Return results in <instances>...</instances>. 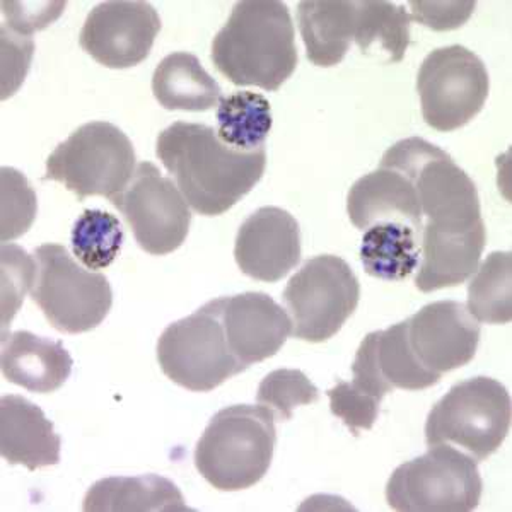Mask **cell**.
Returning <instances> with one entry per match:
<instances>
[{"label": "cell", "mask_w": 512, "mask_h": 512, "mask_svg": "<svg viewBox=\"0 0 512 512\" xmlns=\"http://www.w3.org/2000/svg\"><path fill=\"white\" fill-rule=\"evenodd\" d=\"M156 154L188 205L205 217L222 216L262 180L267 149L234 151L212 127L176 122L159 134Z\"/></svg>", "instance_id": "obj_1"}, {"label": "cell", "mask_w": 512, "mask_h": 512, "mask_svg": "<svg viewBox=\"0 0 512 512\" xmlns=\"http://www.w3.org/2000/svg\"><path fill=\"white\" fill-rule=\"evenodd\" d=\"M212 62L236 86L277 91L299 62L289 7L279 0L238 2L212 41Z\"/></svg>", "instance_id": "obj_2"}, {"label": "cell", "mask_w": 512, "mask_h": 512, "mask_svg": "<svg viewBox=\"0 0 512 512\" xmlns=\"http://www.w3.org/2000/svg\"><path fill=\"white\" fill-rule=\"evenodd\" d=\"M275 443L272 410L251 405L227 407L212 417L200 437L195 466L221 492L250 489L267 475Z\"/></svg>", "instance_id": "obj_3"}, {"label": "cell", "mask_w": 512, "mask_h": 512, "mask_svg": "<svg viewBox=\"0 0 512 512\" xmlns=\"http://www.w3.org/2000/svg\"><path fill=\"white\" fill-rule=\"evenodd\" d=\"M381 164L400 169L414 181L424 227L466 231L485 224L477 185L448 152L427 140H400L384 152Z\"/></svg>", "instance_id": "obj_4"}, {"label": "cell", "mask_w": 512, "mask_h": 512, "mask_svg": "<svg viewBox=\"0 0 512 512\" xmlns=\"http://www.w3.org/2000/svg\"><path fill=\"white\" fill-rule=\"evenodd\" d=\"M511 429V396L492 378L454 384L434 405L425 422L427 446L454 444L473 460H487L501 448Z\"/></svg>", "instance_id": "obj_5"}, {"label": "cell", "mask_w": 512, "mask_h": 512, "mask_svg": "<svg viewBox=\"0 0 512 512\" xmlns=\"http://www.w3.org/2000/svg\"><path fill=\"white\" fill-rule=\"evenodd\" d=\"M477 461L449 444L398 466L386 485V501L400 512H470L482 499Z\"/></svg>", "instance_id": "obj_6"}, {"label": "cell", "mask_w": 512, "mask_h": 512, "mask_svg": "<svg viewBox=\"0 0 512 512\" xmlns=\"http://www.w3.org/2000/svg\"><path fill=\"white\" fill-rule=\"evenodd\" d=\"M134 146L120 128L91 122L77 128L50 154L45 180L59 181L79 200L113 198L127 188L135 173Z\"/></svg>", "instance_id": "obj_7"}, {"label": "cell", "mask_w": 512, "mask_h": 512, "mask_svg": "<svg viewBox=\"0 0 512 512\" xmlns=\"http://www.w3.org/2000/svg\"><path fill=\"white\" fill-rule=\"evenodd\" d=\"M33 258L36 272L31 299L55 330L77 335L103 323L113 304L105 275L84 270L62 245L40 246Z\"/></svg>", "instance_id": "obj_8"}, {"label": "cell", "mask_w": 512, "mask_h": 512, "mask_svg": "<svg viewBox=\"0 0 512 512\" xmlns=\"http://www.w3.org/2000/svg\"><path fill=\"white\" fill-rule=\"evenodd\" d=\"M163 373L181 388L207 393L246 371L227 344L217 299L171 323L158 342Z\"/></svg>", "instance_id": "obj_9"}, {"label": "cell", "mask_w": 512, "mask_h": 512, "mask_svg": "<svg viewBox=\"0 0 512 512\" xmlns=\"http://www.w3.org/2000/svg\"><path fill=\"white\" fill-rule=\"evenodd\" d=\"M361 286L340 256L321 255L304 263L284 291L292 335L311 344L335 337L354 315Z\"/></svg>", "instance_id": "obj_10"}, {"label": "cell", "mask_w": 512, "mask_h": 512, "mask_svg": "<svg viewBox=\"0 0 512 512\" xmlns=\"http://www.w3.org/2000/svg\"><path fill=\"white\" fill-rule=\"evenodd\" d=\"M417 89L425 123L437 132H453L482 111L489 98V72L468 48H437L420 65Z\"/></svg>", "instance_id": "obj_11"}, {"label": "cell", "mask_w": 512, "mask_h": 512, "mask_svg": "<svg viewBox=\"0 0 512 512\" xmlns=\"http://www.w3.org/2000/svg\"><path fill=\"white\" fill-rule=\"evenodd\" d=\"M110 202L125 216L140 248L149 255H169L185 243L192 212L176 183L161 176L158 166L140 163L127 188Z\"/></svg>", "instance_id": "obj_12"}, {"label": "cell", "mask_w": 512, "mask_h": 512, "mask_svg": "<svg viewBox=\"0 0 512 512\" xmlns=\"http://www.w3.org/2000/svg\"><path fill=\"white\" fill-rule=\"evenodd\" d=\"M161 31L158 11L147 2H103L89 12L79 43L98 64L130 69L151 53Z\"/></svg>", "instance_id": "obj_13"}, {"label": "cell", "mask_w": 512, "mask_h": 512, "mask_svg": "<svg viewBox=\"0 0 512 512\" xmlns=\"http://www.w3.org/2000/svg\"><path fill=\"white\" fill-rule=\"evenodd\" d=\"M407 338L417 361L431 373H451L472 362L480 344V321L465 304L437 301L407 321Z\"/></svg>", "instance_id": "obj_14"}, {"label": "cell", "mask_w": 512, "mask_h": 512, "mask_svg": "<svg viewBox=\"0 0 512 512\" xmlns=\"http://www.w3.org/2000/svg\"><path fill=\"white\" fill-rule=\"evenodd\" d=\"M352 386L383 402L391 391H420L439 383L443 376L427 371L408 345L407 323L384 332L369 333L355 354Z\"/></svg>", "instance_id": "obj_15"}, {"label": "cell", "mask_w": 512, "mask_h": 512, "mask_svg": "<svg viewBox=\"0 0 512 512\" xmlns=\"http://www.w3.org/2000/svg\"><path fill=\"white\" fill-rule=\"evenodd\" d=\"M301 229L279 207H262L239 227L234 258L243 274L260 282H279L301 262Z\"/></svg>", "instance_id": "obj_16"}, {"label": "cell", "mask_w": 512, "mask_h": 512, "mask_svg": "<svg viewBox=\"0 0 512 512\" xmlns=\"http://www.w3.org/2000/svg\"><path fill=\"white\" fill-rule=\"evenodd\" d=\"M227 344L243 366L274 357L292 333L282 306L263 292H245L217 299Z\"/></svg>", "instance_id": "obj_17"}, {"label": "cell", "mask_w": 512, "mask_h": 512, "mask_svg": "<svg viewBox=\"0 0 512 512\" xmlns=\"http://www.w3.org/2000/svg\"><path fill=\"white\" fill-rule=\"evenodd\" d=\"M347 212L357 229L366 231L379 222H403L422 234L424 216L414 181L400 169L379 164L350 188Z\"/></svg>", "instance_id": "obj_18"}, {"label": "cell", "mask_w": 512, "mask_h": 512, "mask_svg": "<svg viewBox=\"0 0 512 512\" xmlns=\"http://www.w3.org/2000/svg\"><path fill=\"white\" fill-rule=\"evenodd\" d=\"M62 439L43 410L23 396L0 400V454L11 465L38 468L59 465Z\"/></svg>", "instance_id": "obj_19"}, {"label": "cell", "mask_w": 512, "mask_h": 512, "mask_svg": "<svg viewBox=\"0 0 512 512\" xmlns=\"http://www.w3.org/2000/svg\"><path fill=\"white\" fill-rule=\"evenodd\" d=\"M485 241V224L468 231H436L424 227L415 287L420 292H434L460 286L477 272Z\"/></svg>", "instance_id": "obj_20"}, {"label": "cell", "mask_w": 512, "mask_h": 512, "mask_svg": "<svg viewBox=\"0 0 512 512\" xmlns=\"http://www.w3.org/2000/svg\"><path fill=\"white\" fill-rule=\"evenodd\" d=\"M2 374L33 393H53L69 379L72 357L62 342L31 332L2 335Z\"/></svg>", "instance_id": "obj_21"}, {"label": "cell", "mask_w": 512, "mask_h": 512, "mask_svg": "<svg viewBox=\"0 0 512 512\" xmlns=\"http://www.w3.org/2000/svg\"><path fill=\"white\" fill-rule=\"evenodd\" d=\"M357 2L304 0L297 6V21L308 59L318 67H333L344 60L355 36Z\"/></svg>", "instance_id": "obj_22"}, {"label": "cell", "mask_w": 512, "mask_h": 512, "mask_svg": "<svg viewBox=\"0 0 512 512\" xmlns=\"http://www.w3.org/2000/svg\"><path fill=\"white\" fill-rule=\"evenodd\" d=\"M86 512H188L180 489L159 475L103 478L84 497Z\"/></svg>", "instance_id": "obj_23"}, {"label": "cell", "mask_w": 512, "mask_h": 512, "mask_svg": "<svg viewBox=\"0 0 512 512\" xmlns=\"http://www.w3.org/2000/svg\"><path fill=\"white\" fill-rule=\"evenodd\" d=\"M152 93L169 111H209L219 105L222 89L188 52H175L161 60L152 76Z\"/></svg>", "instance_id": "obj_24"}, {"label": "cell", "mask_w": 512, "mask_h": 512, "mask_svg": "<svg viewBox=\"0 0 512 512\" xmlns=\"http://www.w3.org/2000/svg\"><path fill=\"white\" fill-rule=\"evenodd\" d=\"M422 234L403 222H379L364 231L362 265L376 279L400 282L420 265Z\"/></svg>", "instance_id": "obj_25"}, {"label": "cell", "mask_w": 512, "mask_h": 512, "mask_svg": "<svg viewBox=\"0 0 512 512\" xmlns=\"http://www.w3.org/2000/svg\"><path fill=\"white\" fill-rule=\"evenodd\" d=\"M217 122V137L226 146L239 152L260 151L272 128V108L262 94H229L219 101Z\"/></svg>", "instance_id": "obj_26"}, {"label": "cell", "mask_w": 512, "mask_h": 512, "mask_svg": "<svg viewBox=\"0 0 512 512\" xmlns=\"http://www.w3.org/2000/svg\"><path fill=\"white\" fill-rule=\"evenodd\" d=\"M412 18L405 7L384 0H359L354 41L362 53H388V62H400L410 45Z\"/></svg>", "instance_id": "obj_27"}, {"label": "cell", "mask_w": 512, "mask_h": 512, "mask_svg": "<svg viewBox=\"0 0 512 512\" xmlns=\"http://www.w3.org/2000/svg\"><path fill=\"white\" fill-rule=\"evenodd\" d=\"M468 311L489 325H506L512 318V256L494 251L477 268L468 284Z\"/></svg>", "instance_id": "obj_28"}, {"label": "cell", "mask_w": 512, "mask_h": 512, "mask_svg": "<svg viewBox=\"0 0 512 512\" xmlns=\"http://www.w3.org/2000/svg\"><path fill=\"white\" fill-rule=\"evenodd\" d=\"M72 251L89 270H103L122 250L123 227L103 210H84L72 229Z\"/></svg>", "instance_id": "obj_29"}, {"label": "cell", "mask_w": 512, "mask_h": 512, "mask_svg": "<svg viewBox=\"0 0 512 512\" xmlns=\"http://www.w3.org/2000/svg\"><path fill=\"white\" fill-rule=\"evenodd\" d=\"M256 400L272 410L275 419L286 422L291 419L294 408L318 402L320 391L301 371L277 369L260 383Z\"/></svg>", "instance_id": "obj_30"}, {"label": "cell", "mask_w": 512, "mask_h": 512, "mask_svg": "<svg viewBox=\"0 0 512 512\" xmlns=\"http://www.w3.org/2000/svg\"><path fill=\"white\" fill-rule=\"evenodd\" d=\"M2 243L23 236L35 222L36 193L18 169L2 168Z\"/></svg>", "instance_id": "obj_31"}, {"label": "cell", "mask_w": 512, "mask_h": 512, "mask_svg": "<svg viewBox=\"0 0 512 512\" xmlns=\"http://www.w3.org/2000/svg\"><path fill=\"white\" fill-rule=\"evenodd\" d=\"M36 262L16 245H2V326H7L18 313L23 297L35 280Z\"/></svg>", "instance_id": "obj_32"}, {"label": "cell", "mask_w": 512, "mask_h": 512, "mask_svg": "<svg viewBox=\"0 0 512 512\" xmlns=\"http://www.w3.org/2000/svg\"><path fill=\"white\" fill-rule=\"evenodd\" d=\"M332 414L338 419L344 420L354 436H359V431L373 429L374 422L378 419L379 405L381 402L366 395L362 391L355 390L352 383H340L328 391Z\"/></svg>", "instance_id": "obj_33"}, {"label": "cell", "mask_w": 512, "mask_h": 512, "mask_svg": "<svg viewBox=\"0 0 512 512\" xmlns=\"http://www.w3.org/2000/svg\"><path fill=\"white\" fill-rule=\"evenodd\" d=\"M35 43L31 35H23L2 24V99L16 93L30 70Z\"/></svg>", "instance_id": "obj_34"}, {"label": "cell", "mask_w": 512, "mask_h": 512, "mask_svg": "<svg viewBox=\"0 0 512 512\" xmlns=\"http://www.w3.org/2000/svg\"><path fill=\"white\" fill-rule=\"evenodd\" d=\"M412 19L434 31L458 30L475 11V2H410Z\"/></svg>", "instance_id": "obj_35"}]
</instances>
